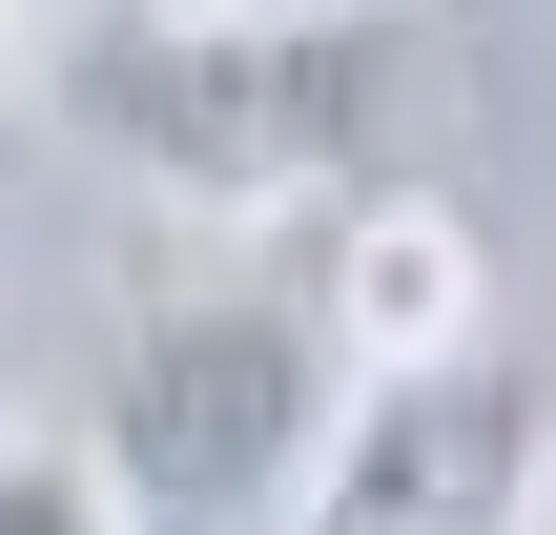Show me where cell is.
I'll return each instance as SVG.
<instances>
[{
    "label": "cell",
    "mask_w": 556,
    "mask_h": 535,
    "mask_svg": "<svg viewBox=\"0 0 556 535\" xmlns=\"http://www.w3.org/2000/svg\"><path fill=\"white\" fill-rule=\"evenodd\" d=\"M516 535H556V454H536V495H516Z\"/></svg>",
    "instance_id": "8992f818"
},
{
    "label": "cell",
    "mask_w": 556,
    "mask_h": 535,
    "mask_svg": "<svg viewBox=\"0 0 556 535\" xmlns=\"http://www.w3.org/2000/svg\"><path fill=\"white\" fill-rule=\"evenodd\" d=\"M351 412V330L309 289H165L103 351V474L144 535H289Z\"/></svg>",
    "instance_id": "7a4b0ae2"
},
{
    "label": "cell",
    "mask_w": 556,
    "mask_h": 535,
    "mask_svg": "<svg viewBox=\"0 0 556 535\" xmlns=\"http://www.w3.org/2000/svg\"><path fill=\"white\" fill-rule=\"evenodd\" d=\"M433 21L413 0H83L41 41V103L186 227H268L392 165Z\"/></svg>",
    "instance_id": "6da1fadb"
},
{
    "label": "cell",
    "mask_w": 556,
    "mask_h": 535,
    "mask_svg": "<svg viewBox=\"0 0 556 535\" xmlns=\"http://www.w3.org/2000/svg\"><path fill=\"white\" fill-rule=\"evenodd\" d=\"M0 535H144V515H124V474H103V433H21V412H0Z\"/></svg>",
    "instance_id": "5b68a950"
},
{
    "label": "cell",
    "mask_w": 556,
    "mask_h": 535,
    "mask_svg": "<svg viewBox=\"0 0 556 535\" xmlns=\"http://www.w3.org/2000/svg\"><path fill=\"white\" fill-rule=\"evenodd\" d=\"M309 309L351 330V371H413V351H495V247H475V206L454 186H351V227H330V268H309Z\"/></svg>",
    "instance_id": "277c9868"
},
{
    "label": "cell",
    "mask_w": 556,
    "mask_h": 535,
    "mask_svg": "<svg viewBox=\"0 0 556 535\" xmlns=\"http://www.w3.org/2000/svg\"><path fill=\"white\" fill-rule=\"evenodd\" d=\"M536 392L495 351H413V371H351L330 454H309V515L289 535H516L536 495Z\"/></svg>",
    "instance_id": "3957f363"
}]
</instances>
